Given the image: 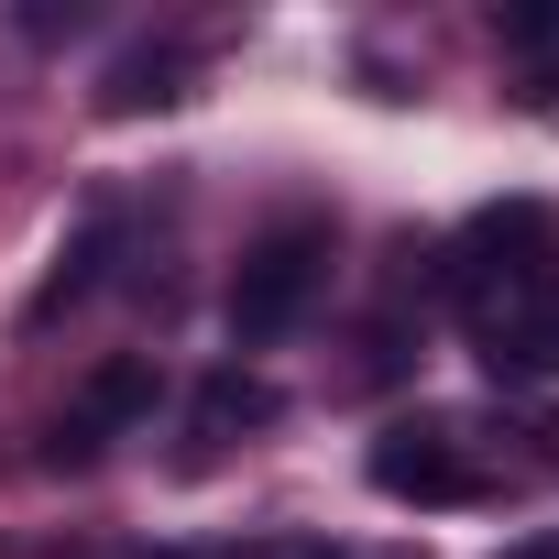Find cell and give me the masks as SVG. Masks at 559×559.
Here are the masks:
<instances>
[{"label": "cell", "instance_id": "1", "mask_svg": "<svg viewBox=\"0 0 559 559\" xmlns=\"http://www.w3.org/2000/svg\"><path fill=\"white\" fill-rule=\"evenodd\" d=\"M319 286H330V219H274L252 252H241V274H230V341L241 352H274L308 308H319Z\"/></svg>", "mask_w": 559, "mask_h": 559}, {"label": "cell", "instance_id": "2", "mask_svg": "<svg viewBox=\"0 0 559 559\" xmlns=\"http://www.w3.org/2000/svg\"><path fill=\"white\" fill-rule=\"evenodd\" d=\"M537 274H559V219H548L537 198L483 209V219L439 252V286H450V308H461V319H472V308H493V297H515V286H537Z\"/></svg>", "mask_w": 559, "mask_h": 559}, {"label": "cell", "instance_id": "3", "mask_svg": "<svg viewBox=\"0 0 559 559\" xmlns=\"http://www.w3.org/2000/svg\"><path fill=\"white\" fill-rule=\"evenodd\" d=\"M362 483L395 493V504H472L483 493V461L450 417H395L373 450H362Z\"/></svg>", "mask_w": 559, "mask_h": 559}, {"label": "cell", "instance_id": "4", "mask_svg": "<svg viewBox=\"0 0 559 559\" xmlns=\"http://www.w3.org/2000/svg\"><path fill=\"white\" fill-rule=\"evenodd\" d=\"M154 395H165V384H154V362H143V352L99 362V373L78 384V406L45 428V472H88V461H99L121 428H143V417H154Z\"/></svg>", "mask_w": 559, "mask_h": 559}, {"label": "cell", "instance_id": "5", "mask_svg": "<svg viewBox=\"0 0 559 559\" xmlns=\"http://www.w3.org/2000/svg\"><path fill=\"white\" fill-rule=\"evenodd\" d=\"M472 352L493 384H548L559 373V274H537V286L472 308Z\"/></svg>", "mask_w": 559, "mask_h": 559}, {"label": "cell", "instance_id": "6", "mask_svg": "<svg viewBox=\"0 0 559 559\" xmlns=\"http://www.w3.org/2000/svg\"><path fill=\"white\" fill-rule=\"evenodd\" d=\"M110 252H121V209H88V219L67 230V252H56V274L34 286V308H23V319H34V330H56V319L99 286V263H110Z\"/></svg>", "mask_w": 559, "mask_h": 559}, {"label": "cell", "instance_id": "7", "mask_svg": "<svg viewBox=\"0 0 559 559\" xmlns=\"http://www.w3.org/2000/svg\"><path fill=\"white\" fill-rule=\"evenodd\" d=\"M187 78H198V56H187V45H132V56L99 78V110H110V121L176 110V99H187Z\"/></svg>", "mask_w": 559, "mask_h": 559}, {"label": "cell", "instance_id": "8", "mask_svg": "<svg viewBox=\"0 0 559 559\" xmlns=\"http://www.w3.org/2000/svg\"><path fill=\"white\" fill-rule=\"evenodd\" d=\"M187 428H198V450H219V439H241V428H274V384H263V373H241V362H219V373L198 384Z\"/></svg>", "mask_w": 559, "mask_h": 559}, {"label": "cell", "instance_id": "9", "mask_svg": "<svg viewBox=\"0 0 559 559\" xmlns=\"http://www.w3.org/2000/svg\"><path fill=\"white\" fill-rule=\"evenodd\" d=\"M504 559H559V537H515V548H504Z\"/></svg>", "mask_w": 559, "mask_h": 559}, {"label": "cell", "instance_id": "10", "mask_svg": "<svg viewBox=\"0 0 559 559\" xmlns=\"http://www.w3.org/2000/svg\"><path fill=\"white\" fill-rule=\"evenodd\" d=\"M297 559H362V548H297Z\"/></svg>", "mask_w": 559, "mask_h": 559}, {"label": "cell", "instance_id": "11", "mask_svg": "<svg viewBox=\"0 0 559 559\" xmlns=\"http://www.w3.org/2000/svg\"><path fill=\"white\" fill-rule=\"evenodd\" d=\"M154 559H187V548H154Z\"/></svg>", "mask_w": 559, "mask_h": 559}]
</instances>
